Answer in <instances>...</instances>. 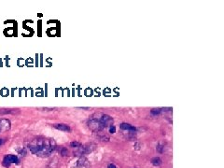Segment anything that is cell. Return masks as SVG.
Returning a JSON list of instances; mask_svg holds the SVG:
<instances>
[{"label": "cell", "mask_w": 224, "mask_h": 168, "mask_svg": "<svg viewBox=\"0 0 224 168\" xmlns=\"http://www.w3.org/2000/svg\"><path fill=\"white\" fill-rule=\"evenodd\" d=\"M28 148L34 154L42 157H49L56 149V142L53 139L45 137H37L33 139L29 144Z\"/></svg>", "instance_id": "cell-1"}, {"label": "cell", "mask_w": 224, "mask_h": 168, "mask_svg": "<svg viewBox=\"0 0 224 168\" xmlns=\"http://www.w3.org/2000/svg\"><path fill=\"white\" fill-rule=\"evenodd\" d=\"M113 123V119L108 114H94L88 120V126L94 132H100Z\"/></svg>", "instance_id": "cell-2"}, {"label": "cell", "mask_w": 224, "mask_h": 168, "mask_svg": "<svg viewBox=\"0 0 224 168\" xmlns=\"http://www.w3.org/2000/svg\"><path fill=\"white\" fill-rule=\"evenodd\" d=\"M19 163V159L16 155H12V154H9V155H6L3 159V165L8 167L9 166L10 164L12 163Z\"/></svg>", "instance_id": "cell-3"}, {"label": "cell", "mask_w": 224, "mask_h": 168, "mask_svg": "<svg viewBox=\"0 0 224 168\" xmlns=\"http://www.w3.org/2000/svg\"><path fill=\"white\" fill-rule=\"evenodd\" d=\"M10 128V121L9 120H0V132L8 131Z\"/></svg>", "instance_id": "cell-4"}, {"label": "cell", "mask_w": 224, "mask_h": 168, "mask_svg": "<svg viewBox=\"0 0 224 168\" xmlns=\"http://www.w3.org/2000/svg\"><path fill=\"white\" fill-rule=\"evenodd\" d=\"M53 127L56 128V129H58V130L64 131V132H70V131H71V128H70L69 125H67V124H64V123L54 124V125H53Z\"/></svg>", "instance_id": "cell-5"}, {"label": "cell", "mask_w": 224, "mask_h": 168, "mask_svg": "<svg viewBox=\"0 0 224 168\" xmlns=\"http://www.w3.org/2000/svg\"><path fill=\"white\" fill-rule=\"evenodd\" d=\"M120 129L122 130H127V131H132V132H136V128L133 126V125H131L129 123H122L120 125Z\"/></svg>", "instance_id": "cell-6"}, {"label": "cell", "mask_w": 224, "mask_h": 168, "mask_svg": "<svg viewBox=\"0 0 224 168\" xmlns=\"http://www.w3.org/2000/svg\"><path fill=\"white\" fill-rule=\"evenodd\" d=\"M78 166L79 167H88L89 166V162L88 160L85 158V157H81V158H80V160L78 161Z\"/></svg>", "instance_id": "cell-7"}, {"label": "cell", "mask_w": 224, "mask_h": 168, "mask_svg": "<svg viewBox=\"0 0 224 168\" xmlns=\"http://www.w3.org/2000/svg\"><path fill=\"white\" fill-rule=\"evenodd\" d=\"M20 113L19 109H0V115H5V114H18Z\"/></svg>", "instance_id": "cell-8"}, {"label": "cell", "mask_w": 224, "mask_h": 168, "mask_svg": "<svg viewBox=\"0 0 224 168\" xmlns=\"http://www.w3.org/2000/svg\"><path fill=\"white\" fill-rule=\"evenodd\" d=\"M162 160L160 157H154V158L151 159V163L153 164L154 166H160L162 164Z\"/></svg>", "instance_id": "cell-9"}, {"label": "cell", "mask_w": 224, "mask_h": 168, "mask_svg": "<svg viewBox=\"0 0 224 168\" xmlns=\"http://www.w3.org/2000/svg\"><path fill=\"white\" fill-rule=\"evenodd\" d=\"M60 154H61L63 157L68 155V151H67V149L65 148V147H62V148L60 149Z\"/></svg>", "instance_id": "cell-10"}, {"label": "cell", "mask_w": 224, "mask_h": 168, "mask_svg": "<svg viewBox=\"0 0 224 168\" xmlns=\"http://www.w3.org/2000/svg\"><path fill=\"white\" fill-rule=\"evenodd\" d=\"M161 112H162V109H161V108H152L151 111H150L151 115H153V116L160 115V114H161Z\"/></svg>", "instance_id": "cell-11"}, {"label": "cell", "mask_w": 224, "mask_h": 168, "mask_svg": "<svg viewBox=\"0 0 224 168\" xmlns=\"http://www.w3.org/2000/svg\"><path fill=\"white\" fill-rule=\"evenodd\" d=\"M81 144L80 142H77V141H75V142H71L70 143V146L72 147V148H74V149H77V148H79V147L80 146Z\"/></svg>", "instance_id": "cell-12"}, {"label": "cell", "mask_w": 224, "mask_h": 168, "mask_svg": "<svg viewBox=\"0 0 224 168\" xmlns=\"http://www.w3.org/2000/svg\"><path fill=\"white\" fill-rule=\"evenodd\" d=\"M116 132V127H115V125H110L109 126V133L110 134H114Z\"/></svg>", "instance_id": "cell-13"}, {"label": "cell", "mask_w": 224, "mask_h": 168, "mask_svg": "<svg viewBox=\"0 0 224 168\" xmlns=\"http://www.w3.org/2000/svg\"><path fill=\"white\" fill-rule=\"evenodd\" d=\"M157 151L160 152V153H162L163 152V147L162 145H158L157 147Z\"/></svg>", "instance_id": "cell-14"}, {"label": "cell", "mask_w": 224, "mask_h": 168, "mask_svg": "<svg viewBox=\"0 0 224 168\" xmlns=\"http://www.w3.org/2000/svg\"><path fill=\"white\" fill-rule=\"evenodd\" d=\"M108 168H117V167H116L115 164H113V163H109V164H108Z\"/></svg>", "instance_id": "cell-15"}, {"label": "cell", "mask_w": 224, "mask_h": 168, "mask_svg": "<svg viewBox=\"0 0 224 168\" xmlns=\"http://www.w3.org/2000/svg\"><path fill=\"white\" fill-rule=\"evenodd\" d=\"M2 143H3V139H0V146L2 145Z\"/></svg>", "instance_id": "cell-16"}]
</instances>
